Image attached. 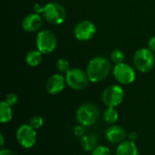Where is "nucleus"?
Wrapping results in <instances>:
<instances>
[{
  "instance_id": "nucleus-1",
  "label": "nucleus",
  "mask_w": 155,
  "mask_h": 155,
  "mask_svg": "<svg viewBox=\"0 0 155 155\" xmlns=\"http://www.w3.org/2000/svg\"><path fill=\"white\" fill-rule=\"evenodd\" d=\"M111 67V63L105 57L98 56L92 59L86 68L89 81L92 83H100L104 81L110 74Z\"/></svg>"
},
{
  "instance_id": "nucleus-2",
  "label": "nucleus",
  "mask_w": 155,
  "mask_h": 155,
  "mask_svg": "<svg viewBox=\"0 0 155 155\" xmlns=\"http://www.w3.org/2000/svg\"><path fill=\"white\" fill-rule=\"evenodd\" d=\"M100 116L98 107L91 103H86L80 105L76 111L75 117L78 124L89 127L96 124Z\"/></svg>"
},
{
  "instance_id": "nucleus-3",
  "label": "nucleus",
  "mask_w": 155,
  "mask_h": 155,
  "mask_svg": "<svg viewBox=\"0 0 155 155\" xmlns=\"http://www.w3.org/2000/svg\"><path fill=\"white\" fill-rule=\"evenodd\" d=\"M42 15L44 19L52 25H60L64 23L66 18L64 7L57 2H51L45 5Z\"/></svg>"
},
{
  "instance_id": "nucleus-4",
  "label": "nucleus",
  "mask_w": 155,
  "mask_h": 155,
  "mask_svg": "<svg viewBox=\"0 0 155 155\" xmlns=\"http://www.w3.org/2000/svg\"><path fill=\"white\" fill-rule=\"evenodd\" d=\"M134 64L140 72L147 73L153 69L154 65L153 52L148 48L138 49L134 55Z\"/></svg>"
},
{
  "instance_id": "nucleus-5",
  "label": "nucleus",
  "mask_w": 155,
  "mask_h": 155,
  "mask_svg": "<svg viewBox=\"0 0 155 155\" xmlns=\"http://www.w3.org/2000/svg\"><path fill=\"white\" fill-rule=\"evenodd\" d=\"M15 136L18 143L25 149L32 148L35 144L37 139L36 130L30 124L20 125L16 130Z\"/></svg>"
},
{
  "instance_id": "nucleus-6",
  "label": "nucleus",
  "mask_w": 155,
  "mask_h": 155,
  "mask_svg": "<svg viewBox=\"0 0 155 155\" xmlns=\"http://www.w3.org/2000/svg\"><path fill=\"white\" fill-rule=\"evenodd\" d=\"M124 89L117 84H111L107 86L102 94L103 103L107 107H117L124 101Z\"/></svg>"
},
{
  "instance_id": "nucleus-7",
  "label": "nucleus",
  "mask_w": 155,
  "mask_h": 155,
  "mask_svg": "<svg viewBox=\"0 0 155 155\" xmlns=\"http://www.w3.org/2000/svg\"><path fill=\"white\" fill-rule=\"evenodd\" d=\"M57 45L55 35L50 30H41L36 36V46L42 54L52 53Z\"/></svg>"
},
{
  "instance_id": "nucleus-8",
  "label": "nucleus",
  "mask_w": 155,
  "mask_h": 155,
  "mask_svg": "<svg viewBox=\"0 0 155 155\" xmlns=\"http://www.w3.org/2000/svg\"><path fill=\"white\" fill-rule=\"evenodd\" d=\"M65 81L70 88L76 91H81L88 85L89 78L86 72L84 73L79 68H73L66 74Z\"/></svg>"
},
{
  "instance_id": "nucleus-9",
  "label": "nucleus",
  "mask_w": 155,
  "mask_h": 155,
  "mask_svg": "<svg viewBox=\"0 0 155 155\" xmlns=\"http://www.w3.org/2000/svg\"><path fill=\"white\" fill-rule=\"evenodd\" d=\"M114 75L116 81L122 84H130L135 80V73L129 64L121 63L114 66Z\"/></svg>"
},
{
  "instance_id": "nucleus-10",
  "label": "nucleus",
  "mask_w": 155,
  "mask_h": 155,
  "mask_svg": "<svg viewBox=\"0 0 155 155\" xmlns=\"http://www.w3.org/2000/svg\"><path fill=\"white\" fill-rule=\"evenodd\" d=\"M95 32L96 27L94 24L89 20H84L78 23L74 29V35L79 41L90 40L94 35Z\"/></svg>"
},
{
  "instance_id": "nucleus-11",
  "label": "nucleus",
  "mask_w": 155,
  "mask_h": 155,
  "mask_svg": "<svg viewBox=\"0 0 155 155\" xmlns=\"http://www.w3.org/2000/svg\"><path fill=\"white\" fill-rule=\"evenodd\" d=\"M65 84V78L62 74H54L48 78L46 82V90L50 94H57L64 90Z\"/></svg>"
},
{
  "instance_id": "nucleus-12",
  "label": "nucleus",
  "mask_w": 155,
  "mask_h": 155,
  "mask_svg": "<svg viewBox=\"0 0 155 155\" xmlns=\"http://www.w3.org/2000/svg\"><path fill=\"white\" fill-rule=\"evenodd\" d=\"M126 131L120 125L114 124L106 130L105 137L113 144H120L126 138Z\"/></svg>"
},
{
  "instance_id": "nucleus-13",
  "label": "nucleus",
  "mask_w": 155,
  "mask_h": 155,
  "mask_svg": "<svg viewBox=\"0 0 155 155\" xmlns=\"http://www.w3.org/2000/svg\"><path fill=\"white\" fill-rule=\"evenodd\" d=\"M41 26H42V17L37 13L27 15L22 22L23 29L29 33L38 31Z\"/></svg>"
},
{
  "instance_id": "nucleus-14",
  "label": "nucleus",
  "mask_w": 155,
  "mask_h": 155,
  "mask_svg": "<svg viewBox=\"0 0 155 155\" xmlns=\"http://www.w3.org/2000/svg\"><path fill=\"white\" fill-rule=\"evenodd\" d=\"M116 155H140V153L135 143L131 142L130 140H124L118 144Z\"/></svg>"
},
{
  "instance_id": "nucleus-15",
  "label": "nucleus",
  "mask_w": 155,
  "mask_h": 155,
  "mask_svg": "<svg viewBox=\"0 0 155 155\" xmlns=\"http://www.w3.org/2000/svg\"><path fill=\"white\" fill-rule=\"evenodd\" d=\"M81 146L84 152L92 153L98 146V136L95 134H84L81 138Z\"/></svg>"
},
{
  "instance_id": "nucleus-16",
  "label": "nucleus",
  "mask_w": 155,
  "mask_h": 155,
  "mask_svg": "<svg viewBox=\"0 0 155 155\" xmlns=\"http://www.w3.org/2000/svg\"><path fill=\"white\" fill-rule=\"evenodd\" d=\"M13 119L12 106L5 101L0 103V122L1 124H7Z\"/></svg>"
},
{
  "instance_id": "nucleus-17",
  "label": "nucleus",
  "mask_w": 155,
  "mask_h": 155,
  "mask_svg": "<svg viewBox=\"0 0 155 155\" xmlns=\"http://www.w3.org/2000/svg\"><path fill=\"white\" fill-rule=\"evenodd\" d=\"M42 53L39 50H32L27 53L25 56V61L30 66H37L42 62Z\"/></svg>"
},
{
  "instance_id": "nucleus-18",
  "label": "nucleus",
  "mask_w": 155,
  "mask_h": 155,
  "mask_svg": "<svg viewBox=\"0 0 155 155\" xmlns=\"http://www.w3.org/2000/svg\"><path fill=\"white\" fill-rule=\"evenodd\" d=\"M103 118L107 124H114L119 118V114L115 107H107L104 112Z\"/></svg>"
},
{
  "instance_id": "nucleus-19",
  "label": "nucleus",
  "mask_w": 155,
  "mask_h": 155,
  "mask_svg": "<svg viewBox=\"0 0 155 155\" xmlns=\"http://www.w3.org/2000/svg\"><path fill=\"white\" fill-rule=\"evenodd\" d=\"M56 68L60 73H63V74H65L71 70L69 62L67 60H65V59H63V58L59 59L56 62Z\"/></svg>"
},
{
  "instance_id": "nucleus-20",
  "label": "nucleus",
  "mask_w": 155,
  "mask_h": 155,
  "mask_svg": "<svg viewBox=\"0 0 155 155\" xmlns=\"http://www.w3.org/2000/svg\"><path fill=\"white\" fill-rule=\"evenodd\" d=\"M111 58H112V61L115 64H121V63H124V54L123 53L122 50L120 49H115L112 52L111 54Z\"/></svg>"
},
{
  "instance_id": "nucleus-21",
  "label": "nucleus",
  "mask_w": 155,
  "mask_h": 155,
  "mask_svg": "<svg viewBox=\"0 0 155 155\" xmlns=\"http://www.w3.org/2000/svg\"><path fill=\"white\" fill-rule=\"evenodd\" d=\"M91 155H111V151L105 145H98L91 153Z\"/></svg>"
},
{
  "instance_id": "nucleus-22",
  "label": "nucleus",
  "mask_w": 155,
  "mask_h": 155,
  "mask_svg": "<svg viewBox=\"0 0 155 155\" xmlns=\"http://www.w3.org/2000/svg\"><path fill=\"white\" fill-rule=\"evenodd\" d=\"M35 130L40 129L43 124H44V119L43 117L39 116V115H35L30 119V123H29Z\"/></svg>"
},
{
  "instance_id": "nucleus-23",
  "label": "nucleus",
  "mask_w": 155,
  "mask_h": 155,
  "mask_svg": "<svg viewBox=\"0 0 155 155\" xmlns=\"http://www.w3.org/2000/svg\"><path fill=\"white\" fill-rule=\"evenodd\" d=\"M6 104H8L11 106H14L17 104L18 102V97L15 93H9L5 95V100H4Z\"/></svg>"
},
{
  "instance_id": "nucleus-24",
  "label": "nucleus",
  "mask_w": 155,
  "mask_h": 155,
  "mask_svg": "<svg viewBox=\"0 0 155 155\" xmlns=\"http://www.w3.org/2000/svg\"><path fill=\"white\" fill-rule=\"evenodd\" d=\"M74 134L76 137L82 138L85 134V126L78 124V125H76L74 129Z\"/></svg>"
},
{
  "instance_id": "nucleus-25",
  "label": "nucleus",
  "mask_w": 155,
  "mask_h": 155,
  "mask_svg": "<svg viewBox=\"0 0 155 155\" xmlns=\"http://www.w3.org/2000/svg\"><path fill=\"white\" fill-rule=\"evenodd\" d=\"M128 140H130L131 142L135 143V142L138 140V134H137L135 132H131V133L128 134Z\"/></svg>"
},
{
  "instance_id": "nucleus-26",
  "label": "nucleus",
  "mask_w": 155,
  "mask_h": 155,
  "mask_svg": "<svg viewBox=\"0 0 155 155\" xmlns=\"http://www.w3.org/2000/svg\"><path fill=\"white\" fill-rule=\"evenodd\" d=\"M44 8H45V5H43L41 4H36V5H35L34 10L37 14H42L43 11H44Z\"/></svg>"
},
{
  "instance_id": "nucleus-27",
  "label": "nucleus",
  "mask_w": 155,
  "mask_h": 155,
  "mask_svg": "<svg viewBox=\"0 0 155 155\" xmlns=\"http://www.w3.org/2000/svg\"><path fill=\"white\" fill-rule=\"evenodd\" d=\"M0 155H17L14 151L10 149H1L0 151Z\"/></svg>"
},
{
  "instance_id": "nucleus-28",
  "label": "nucleus",
  "mask_w": 155,
  "mask_h": 155,
  "mask_svg": "<svg viewBox=\"0 0 155 155\" xmlns=\"http://www.w3.org/2000/svg\"><path fill=\"white\" fill-rule=\"evenodd\" d=\"M148 45H149V49H150L151 51L155 52V36H153V37L149 40Z\"/></svg>"
},
{
  "instance_id": "nucleus-29",
  "label": "nucleus",
  "mask_w": 155,
  "mask_h": 155,
  "mask_svg": "<svg viewBox=\"0 0 155 155\" xmlns=\"http://www.w3.org/2000/svg\"><path fill=\"white\" fill-rule=\"evenodd\" d=\"M4 145H5V138H4V135L1 134H0V148L4 149Z\"/></svg>"
}]
</instances>
